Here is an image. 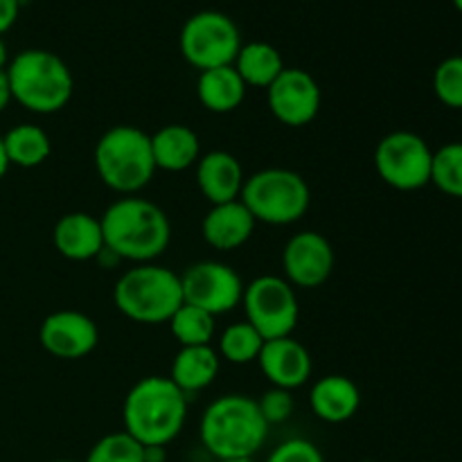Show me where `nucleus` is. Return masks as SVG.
Listing matches in <instances>:
<instances>
[{
	"label": "nucleus",
	"instance_id": "obj_14",
	"mask_svg": "<svg viewBox=\"0 0 462 462\" xmlns=\"http://www.w3.org/2000/svg\"><path fill=\"white\" fill-rule=\"evenodd\" d=\"M97 323L84 311L61 310L45 316L39 328V343L50 356L61 361H77L97 347Z\"/></svg>",
	"mask_w": 462,
	"mask_h": 462
},
{
	"label": "nucleus",
	"instance_id": "obj_25",
	"mask_svg": "<svg viewBox=\"0 0 462 462\" xmlns=\"http://www.w3.org/2000/svg\"><path fill=\"white\" fill-rule=\"evenodd\" d=\"M264 343L262 334L251 323L239 320V323H230L221 332L219 346L215 350L221 361H228L233 365H248L257 364V356H260Z\"/></svg>",
	"mask_w": 462,
	"mask_h": 462
},
{
	"label": "nucleus",
	"instance_id": "obj_6",
	"mask_svg": "<svg viewBox=\"0 0 462 462\" xmlns=\"http://www.w3.org/2000/svg\"><path fill=\"white\" fill-rule=\"evenodd\" d=\"M113 305L134 323H170L176 310L183 305L180 275L156 262L134 264L117 278L113 287Z\"/></svg>",
	"mask_w": 462,
	"mask_h": 462
},
{
	"label": "nucleus",
	"instance_id": "obj_31",
	"mask_svg": "<svg viewBox=\"0 0 462 462\" xmlns=\"http://www.w3.org/2000/svg\"><path fill=\"white\" fill-rule=\"evenodd\" d=\"M264 462H325V456L307 438H289L280 442Z\"/></svg>",
	"mask_w": 462,
	"mask_h": 462
},
{
	"label": "nucleus",
	"instance_id": "obj_12",
	"mask_svg": "<svg viewBox=\"0 0 462 462\" xmlns=\"http://www.w3.org/2000/svg\"><path fill=\"white\" fill-rule=\"evenodd\" d=\"M266 102L275 120L291 129L311 125L323 104L319 81L302 68H284L266 88Z\"/></svg>",
	"mask_w": 462,
	"mask_h": 462
},
{
	"label": "nucleus",
	"instance_id": "obj_40",
	"mask_svg": "<svg viewBox=\"0 0 462 462\" xmlns=\"http://www.w3.org/2000/svg\"><path fill=\"white\" fill-rule=\"evenodd\" d=\"M54 462H77V460H54Z\"/></svg>",
	"mask_w": 462,
	"mask_h": 462
},
{
	"label": "nucleus",
	"instance_id": "obj_19",
	"mask_svg": "<svg viewBox=\"0 0 462 462\" xmlns=\"http://www.w3.org/2000/svg\"><path fill=\"white\" fill-rule=\"evenodd\" d=\"M310 409L328 424H343L361 409V391L346 374H325L311 386Z\"/></svg>",
	"mask_w": 462,
	"mask_h": 462
},
{
	"label": "nucleus",
	"instance_id": "obj_24",
	"mask_svg": "<svg viewBox=\"0 0 462 462\" xmlns=\"http://www.w3.org/2000/svg\"><path fill=\"white\" fill-rule=\"evenodd\" d=\"M3 144L9 165L23 167V170L43 165L52 153L48 131L36 125H16L3 135Z\"/></svg>",
	"mask_w": 462,
	"mask_h": 462
},
{
	"label": "nucleus",
	"instance_id": "obj_21",
	"mask_svg": "<svg viewBox=\"0 0 462 462\" xmlns=\"http://www.w3.org/2000/svg\"><path fill=\"white\" fill-rule=\"evenodd\" d=\"M248 86L235 70V66H219L210 70L199 72L197 79V97L206 111L226 116V113L237 111L246 99Z\"/></svg>",
	"mask_w": 462,
	"mask_h": 462
},
{
	"label": "nucleus",
	"instance_id": "obj_33",
	"mask_svg": "<svg viewBox=\"0 0 462 462\" xmlns=\"http://www.w3.org/2000/svg\"><path fill=\"white\" fill-rule=\"evenodd\" d=\"M95 262H97V264L102 266V269H108V271H111V269H117V266L122 264L120 257H117L116 253H113L111 248H106V246H104L102 251H99V255L95 257Z\"/></svg>",
	"mask_w": 462,
	"mask_h": 462
},
{
	"label": "nucleus",
	"instance_id": "obj_15",
	"mask_svg": "<svg viewBox=\"0 0 462 462\" xmlns=\"http://www.w3.org/2000/svg\"><path fill=\"white\" fill-rule=\"evenodd\" d=\"M257 365H260L262 374L271 386L291 393L305 386L311 377V370H314L310 350L293 337L266 341L260 356H257Z\"/></svg>",
	"mask_w": 462,
	"mask_h": 462
},
{
	"label": "nucleus",
	"instance_id": "obj_35",
	"mask_svg": "<svg viewBox=\"0 0 462 462\" xmlns=\"http://www.w3.org/2000/svg\"><path fill=\"white\" fill-rule=\"evenodd\" d=\"M144 462H167V447H144Z\"/></svg>",
	"mask_w": 462,
	"mask_h": 462
},
{
	"label": "nucleus",
	"instance_id": "obj_26",
	"mask_svg": "<svg viewBox=\"0 0 462 462\" xmlns=\"http://www.w3.org/2000/svg\"><path fill=\"white\" fill-rule=\"evenodd\" d=\"M167 325H170L171 337L179 341L180 347L212 346L217 329L215 316L194 305H185V302L176 310V314L171 316Z\"/></svg>",
	"mask_w": 462,
	"mask_h": 462
},
{
	"label": "nucleus",
	"instance_id": "obj_5",
	"mask_svg": "<svg viewBox=\"0 0 462 462\" xmlns=\"http://www.w3.org/2000/svg\"><path fill=\"white\" fill-rule=\"evenodd\" d=\"M93 162L99 180L120 197L143 192L158 171L152 135L134 125H116L104 131L95 144Z\"/></svg>",
	"mask_w": 462,
	"mask_h": 462
},
{
	"label": "nucleus",
	"instance_id": "obj_10",
	"mask_svg": "<svg viewBox=\"0 0 462 462\" xmlns=\"http://www.w3.org/2000/svg\"><path fill=\"white\" fill-rule=\"evenodd\" d=\"M433 149L413 131H393L374 147L379 179L400 192H415L431 183Z\"/></svg>",
	"mask_w": 462,
	"mask_h": 462
},
{
	"label": "nucleus",
	"instance_id": "obj_17",
	"mask_svg": "<svg viewBox=\"0 0 462 462\" xmlns=\"http://www.w3.org/2000/svg\"><path fill=\"white\" fill-rule=\"evenodd\" d=\"M257 221L242 201H228L210 206L201 221V235L215 251H237L255 233Z\"/></svg>",
	"mask_w": 462,
	"mask_h": 462
},
{
	"label": "nucleus",
	"instance_id": "obj_18",
	"mask_svg": "<svg viewBox=\"0 0 462 462\" xmlns=\"http://www.w3.org/2000/svg\"><path fill=\"white\" fill-rule=\"evenodd\" d=\"M52 244L61 257L70 262H95L104 248L99 217L88 212H68L54 224Z\"/></svg>",
	"mask_w": 462,
	"mask_h": 462
},
{
	"label": "nucleus",
	"instance_id": "obj_30",
	"mask_svg": "<svg viewBox=\"0 0 462 462\" xmlns=\"http://www.w3.org/2000/svg\"><path fill=\"white\" fill-rule=\"evenodd\" d=\"M255 402H257V409H260L262 418L266 420V424H269V427L287 422V420L293 415V411H296V400H293L291 391H284V388L271 386L269 391L262 393L260 400H255Z\"/></svg>",
	"mask_w": 462,
	"mask_h": 462
},
{
	"label": "nucleus",
	"instance_id": "obj_3",
	"mask_svg": "<svg viewBox=\"0 0 462 462\" xmlns=\"http://www.w3.org/2000/svg\"><path fill=\"white\" fill-rule=\"evenodd\" d=\"M269 429L253 397L228 393L206 406L199 422V438L217 462L255 458L266 445Z\"/></svg>",
	"mask_w": 462,
	"mask_h": 462
},
{
	"label": "nucleus",
	"instance_id": "obj_28",
	"mask_svg": "<svg viewBox=\"0 0 462 462\" xmlns=\"http://www.w3.org/2000/svg\"><path fill=\"white\" fill-rule=\"evenodd\" d=\"M144 447L126 431L106 433L90 447L84 462H144Z\"/></svg>",
	"mask_w": 462,
	"mask_h": 462
},
{
	"label": "nucleus",
	"instance_id": "obj_38",
	"mask_svg": "<svg viewBox=\"0 0 462 462\" xmlns=\"http://www.w3.org/2000/svg\"><path fill=\"white\" fill-rule=\"evenodd\" d=\"M219 462H257L255 458H237V460H219Z\"/></svg>",
	"mask_w": 462,
	"mask_h": 462
},
{
	"label": "nucleus",
	"instance_id": "obj_7",
	"mask_svg": "<svg viewBox=\"0 0 462 462\" xmlns=\"http://www.w3.org/2000/svg\"><path fill=\"white\" fill-rule=\"evenodd\" d=\"M239 201L257 224L291 226L307 215L311 189L298 171L287 167H266L246 176Z\"/></svg>",
	"mask_w": 462,
	"mask_h": 462
},
{
	"label": "nucleus",
	"instance_id": "obj_9",
	"mask_svg": "<svg viewBox=\"0 0 462 462\" xmlns=\"http://www.w3.org/2000/svg\"><path fill=\"white\" fill-rule=\"evenodd\" d=\"M246 323H251L264 341L291 337L300 319L298 293L282 275H260L244 287L242 298Z\"/></svg>",
	"mask_w": 462,
	"mask_h": 462
},
{
	"label": "nucleus",
	"instance_id": "obj_1",
	"mask_svg": "<svg viewBox=\"0 0 462 462\" xmlns=\"http://www.w3.org/2000/svg\"><path fill=\"white\" fill-rule=\"evenodd\" d=\"M104 246L122 262L147 264L156 262L171 242V224L161 206L131 194L120 197L99 217Z\"/></svg>",
	"mask_w": 462,
	"mask_h": 462
},
{
	"label": "nucleus",
	"instance_id": "obj_22",
	"mask_svg": "<svg viewBox=\"0 0 462 462\" xmlns=\"http://www.w3.org/2000/svg\"><path fill=\"white\" fill-rule=\"evenodd\" d=\"M219 368L221 359L212 346L180 347L171 359L167 377L189 397L212 386L217 374H219Z\"/></svg>",
	"mask_w": 462,
	"mask_h": 462
},
{
	"label": "nucleus",
	"instance_id": "obj_32",
	"mask_svg": "<svg viewBox=\"0 0 462 462\" xmlns=\"http://www.w3.org/2000/svg\"><path fill=\"white\" fill-rule=\"evenodd\" d=\"M21 0H0V36L16 23Z\"/></svg>",
	"mask_w": 462,
	"mask_h": 462
},
{
	"label": "nucleus",
	"instance_id": "obj_39",
	"mask_svg": "<svg viewBox=\"0 0 462 462\" xmlns=\"http://www.w3.org/2000/svg\"><path fill=\"white\" fill-rule=\"evenodd\" d=\"M454 5H456V9L462 14V0H454Z\"/></svg>",
	"mask_w": 462,
	"mask_h": 462
},
{
	"label": "nucleus",
	"instance_id": "obj_34",
	"mask_svg": "<svg viewBox=\"0 0 462 462\" xmlns=\"http://www.w3.org/2000/svg\"><path fill=\"white\" fill-rule=\"evenodd\" d=\"M12 88H9V79H7V72L0 70V113L12 104Z\"/></svg>",
	"mask_w": 462,
	"mask_h": 462
},
{
	"label": "nucleus",
	"instance_id": "obj_13",
	"mask_svg": "<svg viewBox=\"0 0 462 462\" xmlns=\"http://www.w3.org/2000/svg\"><path fill=\"white\" fill-rule=\"evenodd\" d=\"M334 248L325 235L316 230L296 233L282 251L284 280L293 289H319L334 271Z\"/></svg>",
	"mask_w": 462,
	"mask_h": 462
},
{
	"label": "nucleus",
	"instance_id": "obj_16",
	"mask_svg": "<svg viewBox=\"0 0 462 462\" xmlns=\"http://www.w3.org/2000/svg\"><path fill=\"white\" fill-rule=\"evenodd\" d=\"M194 179H197L199 192L210 201V206L217 203L237 201L244 189V167L237 158L224 149L201 153V158L194 165Z\"/></svg>",
	"mask_w": 462,
	"mask_h": 462
},
{
	"label": "nucleus",
	"instance_id": "obj_27",
	"mask_svg": "<svg viewBox=\"0 0 462 462\" xmlns=\"http://www.w3.org/2000/svg\"><path fill=\"white\" fill-rule=\"evenodd\" d=\"M431 183L447 197L462 199V143H447L433 152Z\"/></svg>",
	"mask_w": 462,
	"mask_h": 462
},
{
	"label": "nucleus",
	"instance_id": "obj_8",
	"mask_svg": "<svg viewBox=\"0 0 462 462\" xmlns=\"http://www.w3.org/2000/svg\"><path fill=\"white\" fill-rule=\"evenodd\" d=\"M242 48L239 27L219 9H201L183 23L180 52L189 66L201 70L230 66Z\"/></svg>",
	"mask_w": 462,
	"mask_h": 462
},
{
	"label": "nucleus",
	"instance_id": "obj_29",
	"mask_svg": "<svg viewBox=\"0 0 462 462\" xmlns=\"http://www.w3.org/2000/svg\"><path fill=\"white\" fill-rule=\"evenodd\" d=\"M433 93L447 108L462 111V54L440 61L433 72Z\"/></svg>",
	"mask_w": 462,
	"mask_h": 462
},
{
	"label": "nucleus",
	"instance_id": "obj_20",
	"mask_svg": "<svg viewBox=\"0 0 462 462\" xmlns=\"http://www.w3.org/2000/svg\"><path fill=\"white\" fill-rule=\"evenodd\" d=\"M152 152L156 170L185 171L201 158V140L188 125H165L152 134Z\"/></svg>",
	"mask_w": 462,
	"mask_h": 462
},
{
	"label": "nucleus",
	"instance_id": "obj_11",
	"mask_svg": "<svg viewBox=\"0 0 462 462\" xmlns=\"http://www.w3.org/2000/svg\"><path fill=\"white\" fill-rule=\"evenodd\" d=\"M244 287L242 275L219 260H201L180 273L185 305L199 307L215 319L242 305Z\"/></svg>",
	"mask_w": 462,
	"mask_h": 462
},
{
	"label": "nucleus",
	"instance_id": "obj_23",
	"mask_svg": "<svg viewBox=\"0 0 462 462\" xmlns=\"http://www.w3.org/2000/svg\"><path fill=\"white\" fill-rule=\"evenodd\" d=\"M235 70L244 79V84L253 86V88H269L280 72L284 70V59L275 45L266 43V41H251V43H242L237 57L233 61Z\"/></svg>",
	"mask_w": 462,
	"mask_h": 462
},
{
	"label": "nucleus",
	"instance_id": "obj_37",
	"mask_svg": "<svg viewBox=\"0 0 462 462\" xmlns=\"http://www.w3.org/2000/svg\"><path fill=\"white\" fill-rule=\"evenodd\" d=\"M9 63V54H7V45H5L3 36H0V70H7Z\"/></svg>",
	"mask_w": 462,
	"mask_h": 462
},
{
	"label": "nucleus",
	"instance_id": "obj_36",
	"mask_svg": "<svg viewBox=\"0 0 462 462\" xmlns=\"http://www.w3.org/2000/svg\"><path fill=\"white\" fill-rule=\"evenodd\" d=\"M9 161H7V153H5V144H3V135H0V180L5 179V174H7L9 170Z\"/></svg>",
	"mask_w": 462,
	"mask_h": 462
},
{
	"label": "nucleus",
	"instance_id": "obj_4",
	"mask_svg": "<svg viewBox=\"0 0 462 462\" xmlns=\"http://www.w3.org/2000/svg\"><path fill=\"white\" fill-rule=\"evenodd\" d=\"M7 79L12 99L36 116H52L63 111L75 93V79L59 54L43 48L18 52L7 63Z\"/></svg>",
	"mask_w": 462,
	"mask_h": 462
},
{
	"label": "nucleus",
	"instance_id": "obj_2",
	"mask_svg": "<svg viewBox=\"0 0 462 462\" xmlns=\"http://www.w3.org/2000/svg\"><path fill=\"white\" fill-rule=\"evenodd\" d=\"M188 422V395L170 377L140 379L122 402V431L143 447H167Z\"/></svg>",
	"mask_w": 462,
	"mask_h": 462
}]
</instances>
